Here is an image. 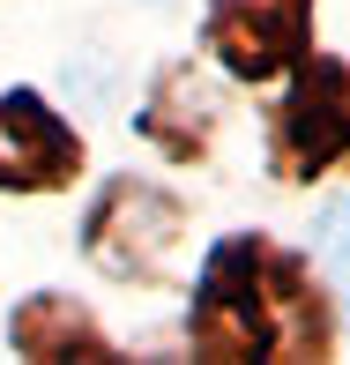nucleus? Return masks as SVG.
Listing matches in <instances>:
<instances>
[{"mask_svg": "<svg viewBox=\"0 0 350 365\" xmlns=\"http://www.w3.org/2000/svg\"><path fill=\"white\" fill-rule=\"evenodd\" d=\"M187 351L216 365H269V358H328L336 351V306L306 254L239 231L202 261L187 313Z\"/></svg>", "mask_w": 350, "mask_h": 365, "instance_id": "f257e3e1", "label": "nucleus"}, {"mask_svg": "<svg viewBox=\"0 0 350 365\" xmlns=\"http://www.w3.org/2000/svg\"><path fill=\"white\" fill-rule=\"evenodd\" d=\"M350 157V60L298 53L283 68V97L269 112V172L283 187H313Z\"/></svg>", "mask_w": 350, "mask_h": 365, "instance_id": "f03ea898", "label": "nucleus"}, {"mask_svg": "<svg viewBox=\"0 0 350 365\" xmlns=\"http://www.w3.org/2000/svg\"><path fill=\"white\" fill-rule=\"evenodd\" d=\"M179 231H187V209H179L172 194H157L149 179H112L105 202H97L90 224H82V246H90L112 276L149 284V276H164Z\"/></svg>", "mask_w": 350, "mask_h": 365, "instance_id": "7ed1b4c3", "label": "nucleus"}, {"mask_svg": "<svg viewBox=\"0 0 350 365\" xmlns=\"http://www.w3.org/2000/svg\"><path fill=\"white\" fill-rule=\"evenodd\" d=\"M202 45L231 82H276L313 45V0H209Z\"/></svg>", "mask_w": 350, "mask_h": 365, "instance_id": "20e7f679", "label": "nucleus"}, {"mask_svg": "<svg viewBox=\"0 0 350 365\" xmlns=\"http://www.w3.org/2000/svg\"><path fill=\"white\" fill-rule=\"evenodd\" d=\"M75 179H82L75 127L38 90H8L0 97V187L8 194H60Z\"/></svg>", "mask_w": 350, "mask_h": 365, "instance_id": "39448f33", "label": "nucleus"}, {"mask_svg": "<svg viewBox=\"0 0 350 365\" xmlns=\"http://www.w3.org/2000/svg\"><path fill=\"white\" fill-rule=\"evenodd\" d=\"M216 120H224V97H216L194 68H172L164 90L149 97V112H142V135L157 142L164 157H202L209 135H216Z\"/></svg>", "mask_w": 350, "mask_h": 365, "instance_id": "423d86ee", "label": "nucleus"}, {"mask_svg": "<svg viewBox=\"0 0 350 365\" xmlns=\"http://www.w3.org/2000/svg\"><path fill=\"white\" fill-rule=\"evenodd\" d=\"M15 351H30V358H105L112 343L97 336L90 306H75V298H30L15 313Z\"/></svg>", "mask_w": 350, "mask_h": 365, "instance_id": "0eeeda50", "label": "nucleus"}, {"mask_svg": "<svg viewBox=\"0 0 350 365\" xmlns=\"http://www.w3.org/2000/svg\"><path fill=\"white\" fill-rule=\"evenodd\" d=\"M321 246H328V261H336V298L350 313V202L321 209Z\"/></svg>", "mask_w": 350, "mask_h": 365, "instance_id": "6e6552de", "label": "nucleus"}]
</instances>
